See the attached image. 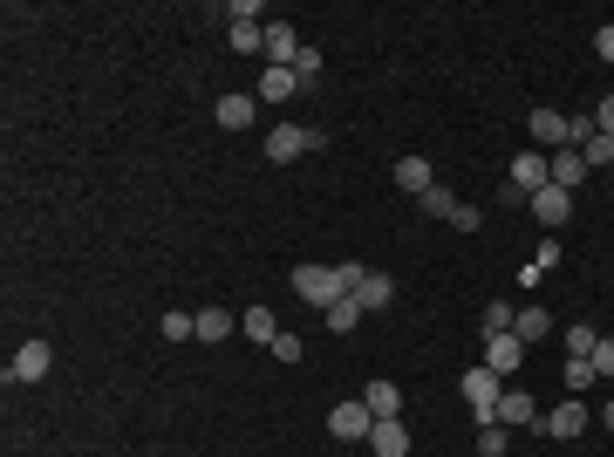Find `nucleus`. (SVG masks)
I'll return each instance as SVG.
<instances>
[{
	"label": "nucleus",
	"mask_w": 614,
	"mask_h": 457,
	"mask_svg": "<svg viewBox=\"0 0 614 457\" xmlns=\"http://www.w3.org/2000/svg\"><path fill=\"white\" fill-rule=\"evenodd\" d=\"M260 35H267V21H260V28H232V48H239V55H260Z\"/></svg>",
	"instance_id": "34"
},
{
	"label": "nucleus",
	"mask_w": 614,
	"mask_h": 457,
	"mask_svg": "<svg viewBox=\"0 0 614 457\" xmlns=\"http://www.w3.org/2000/svg\"><path fill=\"white\" fill-rule=\"evenodd\" d=\"M212 116H219V130H246V123L260 116V96L232 89V96H219V103H212Z\"/></svg>",
	"instance_id": "12"
},
{
	"label": "nucleus",
	"mask_w": 614,
	"mask_h": 457,
	"mask_svg": "<svg viewBox=\"0 0 614 457\" xmlns=\"http://www.w3.org/2000/svg\"><path fill=\"white\" fill-rule=\"evenodd\" d=\"M587 362H594V376H601V382H614V342H594Z\"/></svg>",
	"instance_id": "33"
},
{
	"label": "nucleus",
	"mask_w": 614,
	"mask_h": 457,
	"mask_svg": "<svg viewBox=\"0 0 614 457\" xmlns=\"http://www.w3.org/2000/svg\"><path fill=\"white\" fill-rule=\"evenodd\" d=\"M417 205H423V219H451V212H458V198H451L444 185H430V191L417 198Z\"/></svg>",
	"instance_id": "26"
},
{
	"label": "nucleus",
	"mask_w": 614,
	"mask_h": 457,
	"mask_svg": "<svg viewBox=\"0 0 614 457\" xmlns=\"http://www.w3.org/2000/svg\"><path fill=\"white\" fill-rule=\"evenodd\" d=\"M355 301H362V314H383V307H396V280L369 267V280L355 287Z\"/></svg>",
	"instance_id": "15"
},
{
	"label": "nucleus",
	"mask_w": 614,
	"mask_h": 457,
	"mask_svg": "<svg viewBox=\"0 0 614 457\" xmlns=\"http://www.w3.org/2000/svg\"><path fill=\"white\" fill-rule=\"evenodd\" d=\"M260 14H267L260 0H226V21H232V28H260Z\"/></svg>",
	"instance_id": "29"
},
{
	"label": "nucleus",
	"mask_w": 614,
	"mask_h": 457,
	"mask_svg": "<svg viewBox=\"0 0 614 457\" xmlns=\"http://www.w3.org/2000/svg\"><path fill=\"white\" fill-rule=\"evenodd\" d=\"M533 219H539L546 232H560L567 219H574V191H560V185H539V191H533Z\"/></svg>",
	"instance_id": "6"
},
{
	"label": "nucleus",
	"mask_w": 614,
	"mask_h": 457,
	"mask_svg": "<svg viewBox=\"0 0 614 457\" xmlns=\"http://www.w3.org/2000/svg\"><path fill=\"white\" fill-rule=\"evenodd\" d=\"M48 362H55V348H48V342H21V348H14V362H7V382H41V376H48Z\"/></svg>",
	"instance_id": "8"
},
{
	"label": "nucleus",
	"mask_w": 614,
	"mask_h": 457,
	"mask_svg": "<svg viewBox=\"0 0 614 457\" xmlns=\"http://www.w3.org/2000/svg\"><path fill=\"white\" fill-rule=\"evenodd\" d=\"M157 328H164V342H198V314H185V307H171Z\"/></svg>",
	"instance_id": "23"
},
{
	"label": "nucleus",
	"mask_w": 614,
	"mask_h": 457,
	"mask_svg": "<svg viewBox=\"0 0 614 457\" xmlns=\"http://www.w3.org/2000/svg\"><path fill=\"white\" fill-rule=\"evenodd\" d=\"M464 403H471V417H478V430L485 423H499V403H505V382L478 362V369H464Z\"/></svg>",
	"instance_id": "2"
},
{
	"label": "nucleus",
	"mask_w": 614,
	"mask_h": 457,
	"mask_svg": "<svg viewBox=\"0 0 614 457\" xmlns=\"http://www.w3.org/2000/svg\"><path fill=\"white\" fill-rule=\"evenodd\" d=\"M287 287H294V294H301L307 307H321V314H328V307H335V301H348V287H342V280H335V267H314V260L287 273Z\"/></svg>",
	"instance_id": "1"
},
{
	"label": "nucleus",
	"mask_w": 614,
	"mask_h": 457,
	"mask_svg": "<svg viewBox=\"0 0 614 457\" xmlns=\"http://www.w3.org/2000/svg\"><path fill=\"white\" fill-rule=\"evenodd\" d=\"M519 362H526V342H519V335H485V369H492L499 382L512 376Z\"/></svg>",
	"instance_id": "11"
},
{
	"label": "nucleus",
	"mask_w": 614,
	"mask_h": 457,
	"mask_svg": "<svg viewBox=\"0 0 614 457\" xmlns=\"http://www.w3.org/2000/svg\"><path fill=\"white\" fill-rule=\"evenodd\" d=\"M539 430H546V437H560V444L580 437V430H587V403H574V396H567V403H553V410L539 417Z\"/></svg>",
	"instance_id": "9"
},
{
	"label": "nucleus",
	"mask_w": 614,
	"mask_h": 457,
	"mask_svg": "<svg viewBox=\"0 0 614 457\" xmlns=\"http://www.w3.org/2000/svg\"><path fill=\"white\" fill-rule=\"evenodd\" d=\"M369 430H376V417H369V403H362V396L328 410V437H335V444H369Z\"/></svg>",
	"instance_id": "3"
},
{
	"label": "nucleus",
	"mask_w": 614,
	"mask_h": 457,
	"mask_svg": "<svg viewBox=\"0 0 614 457\" xmlns=\"http://www.w3.org/2000/svg\"><path fill=\"white\" fill-rule=\"evenodd\" d=\"M512 335H519V342H546V335H553V314H546V307H519V314H512Z\"/></svg>",
	"instance_id": "18"
},
{
	"label": "nucleus",
	"mask_w": 614,
	"mask_h": 457,
	"mask_svg": "<svg viewBox=\"0 0 614 457\" xmlns=\"http://www.w3.org/2000/svg\"><path fill=\"white\" fill-rule=\"evenodd\" d=\"M594 55H601V62H614V21L601 28V35H594Z\"/></svg>",
	"instance_id": "38"
},
{
	"label": "nucleus",
	"mask_w": 614,
	"mask_h": 457,
	"mask_svg": "<svg viewBox=\"0 0 614 457\" xmlns=\"http://www.w3.org/2000/svg\"><path fill=\"white\" fill-rule=\"evenodd\" d=\"M526 137H533V151H546V157L567 151V116L560 110H533L526 116Z\"/></svg>",
	"instance_id": "7"
},
{
	"label": "nucleus",
	"mask_w": 614,
	"mask_h": 457,
	"mask_svg": "<svg viewBox=\"0 0 614 457\" xmlns=\"http://www.w3.org/2000/svg\"><path fill=\"white\" fill-rule=\"evenodd\" d=\"M580 157H587V171H601V164H614V137H608V130H594V137L580 144Z\"/></svg>",
	"instance_id": "25"
},
{
	"label": "nucleus",
	"mask_w": 614,
	"mask_h": 457,
	"mask_svg": "<svg viewBox=\"0 0 614 457\" xmlns=\"http://www.w3.org/2000/svg\"><path fill=\"white\" fill-rule=\"evenodd\" d=\"M362 403H369V417L376 423H389V417H403V389H396V382H369V389H362Z\"/></svg>",
	"instance_id": "14"
},
{
	"label": "nucleus",
	"mask_w": 614,
	"mask_h": 457,
	"mask_svg": "<svg viewBox=\"0 0 614 457\" xmlns=\"http://www.w3.org/2000/svg\"><path fill=\"white\" fill-rule=\"evenodd\" d=\"M594 362H587V355H567V389H574V396H587V389H594Z\"/></svg>",
	"instance_id": "27"
},
{
	"label": "nucleus",
	"mask_w": 614,
	"mask_h": 457,
	"mask_svg": "<svg viewBox=\"0 0 614 457\" xmlns=\"http://www.w3.org/2000/svg\"><path fill=\"white\" fill-rule=\"evenodd\" d=\"M594 130H608V137H614V96H601V103H594Z\"/></svg>",
	"instance_id": "37"
},
{
	"label": "nucleus",
	"mask_w": 614,
	"mask_h": 457,
	"mask_svg": "<svg viewBox=\"0 0 614 457\" xmlns=\"http://www.w3.org/2000/svg\"><path fill=\"white\" fill-rule=\"evenodd\" d=\"M594 342H601V335H594L587 321H574V328L560 335V348H567V355H594Z\"/></svg>",
	"instance_id": "28"
},
{
	"label": "nucleus",
	"mask_w": 614,
	"mask_h": 457,
	"mask_svg": "<svg viewBox=\"0 0 614 457\" xmlns=\"http://www.w3.org/2000/svg\"><path fill=\"white\" fill-rule=\"evenodd\" d=\"M478 457H505V430H499V423L478 430Z\"/></svg>",
	"instance_id": "32"
},
{
	"label": "nucleus",
	"mask_w": 614,
	"mask_h": 457,
	"mask_svg": "<svg viewBox=\"0 0 614 457\" xmlns=\"http://www.w3.org/2000/svg\"><path fill=\"white\" fill-rule=\"evenodd\" d=\"M294 89H301V76H294V69H267V76H260V89H253V96H260V103H287Z\"/></svg>",
	"instance_id": "19"
},
{
	"label": "nucleus",
	"mask_w": 614,
	"mask_h": 457,
	"mask_svg": "<svg viewBox=\"0 0 614 457\" xmlns=\"http://www.w3.org/2000/svg\"><path fill=\"white\" fill-rule=\"evenodd\" d=\"M430 185H437V178H430V157H396V191H410V198H423Z\"/></svg>",
	"instance_id": "17"
},
{
	"label": "nucleus",
	"mask_w": 614,
	"mask_h": 457,
	"mask_svg": "<svg viewBox=\"0 0 614 457\" xmlns=\"http://www.w3.org/2000/svg\"><path fill=\"white\" fill-rule=\"evenodd\" d=\"M294 76H301V89H307V82H314V76H321V48H301V62H294Z\"/></svg>",
	"instance_id": "35"
},
{
	"label": "nucleus",
	"mask_w": 614,
	"mask_h": 457,
	"mask_svg": "<svg viewBox=\"0 0 614 457\" xmlns=\"http://www.w3.org/2000/svg\"><path fill=\"white\" fill-rule=\"evenodd\" d=\"M478 321H485V335H512V307H505V301H492Z\"/></svg>",
	"instance_id": "30"
},
{
	"label": "nucleus",
	"mask_w": 614,
	"mask_h": 457,
	"mask_svg": "<svg viewBox=\"0 0 614 457\" xmlns=\"http://www.w3.org/2000/svg\"><path fill=\"white\" fill-rule=\"evenodd\" d=\"M451 226H458V232H478V205H464V198H458V212H451Z\"/></svg>",
	"instance_id": "36"
},
{
	"label": "nucleus",
	"mask_w": 614,
	"mask_h": 457,
	"mask_svg": "<svg viewBox=\"0 0 614 457\" xmlns=\"http://www.w3.org/2000/svg\"><path fill=\"white\" fill-rule=\"evenodd\" d=\"M546 164H553V185H560V191H574L580 178H587V157H580V151H553Z\"/></svg>",
	"instance_id": "20"
},
{
	"label": "nucleus",
	"mask_w": 614,
	"mask_h": 457,
	"mask_svg": "<svg viewBox=\"0 0 614 457\" xmlns=\"http://www.w3.org/2000/svg\"><path fill=\"white\" fill-rule=\"evenodd\" d=\"M539 396H526V389H505V403H499V423H512V430H539Z\"/></svg>",
	"instance_id": "13"
},
{
	"label": "nucleus",
	"mask_w": 614,
	"mask_h": 457,
	"mask_svg": "<svg viewBox=\"0 0 614 457\" xmlns=\"http://www.w3.org/2000/svg\"><path fill=\"white\" fill-rule=\"evenodd\" d=\"M321 321H328V328H335V335H348V328H355V321H362V301H355V294H348V301H335V307H328V314H321Z\"/></svg>",
	"instance_id": "24"
},
{
	"label": "nucleus",
	"mask_w": 614,
	"mask_h": 457,
	"mask_svg": "<svg viewBox=\"0 0 614 457\" xmlns=\"http://www.w3.org/2000/svg\"><path fill=\"white\" fill-rule=\"evenodd\" d=\"M314 151V137H307L301 123H280V130H267V157L273 164H294V157Z\"/></svg>",
	"instance_id": "10"
},
{
	"label": "nucleus",
	"mask_w": 614,
	"mask_h": 457,
	"mask_svg": "<svg viewBox=\"0 0 614 457\" xmlns=\"http://www.w3.org/2000/svg\"><path fill=\"white\" fill-rule=\"evenodd\" d=\"M608 430H614V403H608Z\"/></svg>",
	"instance_id": "39"
},
{
	"label": "nucleus",
	"mask_w": 614,
	"mask_h": 457,
	"mask_svg": "<svg viewBox=\"0 0 614 457\" xmlns=\"http://www.w3.org/2000/svg\"><path fill=\"white\" fill-rule=\"evenodd\" d=\"M226 335H232L226 307H198V342H226Z\"/></svg>",
	"instance_id": "22"
},
{
	"label": "nucleus",
	"mask_w": 614,
	"mask_h": 457,
	"mask_svg": "<svg viewBox=\"0 0 614 457\" xmlns=\"http://www.w3.org/2000/svg\"><path fill=\"white\" fill-rule=\"evenodd\" d=\"M239 335H246V342H273V335H280V321H273V307H246V321H239Z\"/></svg>",
	"instance_id": "21"
},
{
	"label": "nucleus",
	"mask_w": 614,
	"mask_h": 457,
	"mask_svg": "<svg viewBox=\"0 0 614 457\" xmlns=\"http://www.w3.org/2000/svg\"><path fill=\"white\" fill-rule=\"evenodd\" d=\"M505 185L526 191V198H533L539 185H553V164H546V151H519L512 164H505Z\"/></svg>",
	"instance_id": "5"
},
{
	"label": "nucleus",
	"mask_w": 614,
	"mask_h": 457,
	"mask_svg": "<svg viewBox=\"0 0 614 457\" xmlns=\"http://www.w3.org/2000/svg\"><path fill=\"white\" fill-rule=\"evenodd\" d=\"M273 355H280V362H301V355H307V348H301V335H287V328H280V335H273Z\"/></svg>",
	"instance_id": "31"
},
{
	"label": "nucleus",
	"mask_w": 614,
	"mask_h": 457,
	"mask_svg": "<svg viewBox=\"0 0 614 457\" xmlns=\"http://www.w3.org/2000/svg\"><path fill=\"white\" fill-rule=\"evenodd\" d=\"M369 451L376 457H410V430H403V417H389L369 430Z\"/></svg>",
	"instance_id": "16"
},
{
	"label": "nucleus",
	"mask_w": 614,
	"mask_h": 457,
	"mask_svg": "<svg viewBox=\"0 0 614 457\" xmlns=\"http://www.w3.org/2000/svg\"><path fill=\"white\" fill-rule=\"evenodd\" d=\"M307 41L294 35V21H267V35H260V55H267V69H294L301 62Z\"/></svg>",
	"instance_id": "4"
}]
</instances>
